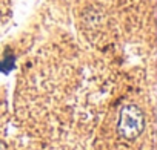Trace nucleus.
I'll return each instance as SVG.
<instances>
[{
	"mask_svg": "<svg viewBox=\"0 0 157 150\" xmlns=\"http://www.w3.org/2000/svg\"><path fill=\"white\" fill-rule=\"evenodd\" d=\"M145 129V115L136 104H126L122 107L117 123V132L125 139H136Z\"/></svg>",
	"mask_w": 157,
	"mask_h": 150,
	"instance_id": "1",
	"label": "nucleus"
},
{
	"mask_svg": "<svg viewBox=\"0 0 157 150\" xmlns=\"http://www.w3.org/2000/svg\"><path fill=\"white\" fill-rule=\"evenodd\" d=\"M13 66H14V58L13 57L0 61V70L2 72H10V69H13Z\"/></svg>",
	"mask_w": 157,
	"mask_h": 150,
	"instance_id": "2",
	"label": "nucleus"
},
{
	"mask_svg": "<svg viewBox=\"0 0 157 150\" xmlns=\"http://www.w3.org/2000/svg\"><path fill=\"white\" fill-rule=\"evenodd\" d=\"M0 150H8L6 144H5V142H2V141H0Z\"/></svg>",
	"mask_w": 157,
	"mask_h": 150,
	"instance_id": "3",
	"label": "nucleus"
}]
</instances>
